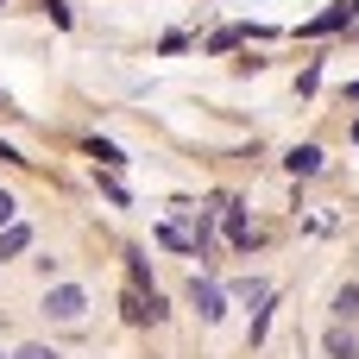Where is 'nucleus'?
<instances>
[{"label": "nucleus", "instance_id": "f3484780", "mask_svg": "<svg viewBox=\"0 0 359 359\" xmlns=\"http://www.w3.org/2000/svg\"><path fill=\"white\" fill-rule=\"evenodd\" d=\"M316 82H322V63H309V69L297 76V95H316Z\"/></svg>", "mask_w": 359, "mask_h": 359}, {"label": "nucleus", "instance_id": "0eeeda50", "mask_svg": "<svg viewBox=\"0 0 359 359\" xmlns=\"http://www.w3.org/2000/svg\"><path fill=\"white\" fill-rule=\"evenodd\" d=\"M246 38H271V32H265V25H221L202 50H208V57H221V50H233V44H246Z\"/></svg>", "mask_w": 359, "mask_h": 359}, {"label": "nucleus", "instance_id": "4468645a", "mask_svg": "<svg viewBox=\"0 0 359 359\" xmlns=\"http://www.w3.org/2000/svg\"><path fill=\"white\" fill-rule=\"evenodd\" d=\"M233 297H240V303H271V284H259V278H240V284H233Z\"/></svg>", "mask_w": 359, "mask_h": 359}, {"label": "nucleus", "instance_id": "dca6fc26", "mask_svg": "<svg viewBox=\"0 0 359 359\" xmlns=\"http://www.w3.org/2000/svg\"><path fill=\"white\" fill-rule=\"evenodd\" d=\"M13 359H63V353H57V347H44V341H25Z\"/></svg>", "mask_w": 359, "mask_h": 359}, {"label": "nucleus", "instance_id": "aec40b11", "mask_svg": "<svg viewBox=\"0 0 359 359\" xmlns=\"http://www.w3.org/2000/svg\"><path fill=\"white\" fill-rule=\"evenodd\" d=\"M0 158H13V164H25V158H19V151H13V145H6V139H0Z\"/></svg>", "mask_w": 359, "mask_h": 359}, {"label": "nucleus", "instance_id": "a211bd4d", "mask_svg": "<svg viewBox=\"0 0 359 359\" xmlns=\"http://www.w3.org/2000/svg\"><path fill=\"white\" fill-rule=\"evenodd\" d=\"M44 13H50V25H63V32H69V0H44Z\"/></svg>", "mask_w": 359, "mask_h": 359}, {"label": "nucleus", "instance_id": "ddd939ff", "mask_svg": "<svg viewBox=\"0 0 359 359\" xmlns=\"http://www.w3.org/2000/svg\"><path fill=\"white\" fill-rule=\"evenodd\" d=\"M126 278H133V290H158V284H151V265H145V252H126Z\"/></svg>", "mask_w": 359, "mask_h": 359}, {"label": "nucleus", "instance_id": "6e6552de", "mask_svg": "<svg viewBox=\"0 0 359 359\" xmlns=\"http://www.w3.org/2000/svg\"><path fill=\"white\" fill-rule=\"evenodd\" d=\"M284 170H290V177H316V170H322V145H290V151H284Z\"/></svg>", "mask_w": 359, "mask_h": 359}, {"label": "nucleus", "instance_id": "7ed1b4c3", "mask_svg": "<svg viewBox=\"0 0 359 359\" xmlns=\"http://www.w3.org/2000/svg\"><path fill=\"white\" fill-rule=\"evenodd\" d=\"M221 227H227V246H233V252H252V240H259V233H252V221H246V202H240V196H221Z\"/></svg>", "mask_w": 359, "mask_h": 359}, {"label": "nucleus", "instance_id": "9d476101", "mask_svg": "<svg viewBox=\"0 0 359 359\" xmlns=\"http://www.w3.org/2000/svg\"><path fill=\"white\" fill-rule=\"evenodd\" d=\"M82 151H88V158H95L101 170H120V164H126V151H120L114 139H82Z\"/></svg>", "mask_w": 359, "mask_h": 359}, {"label": "nucleus", "instance_id": "1a4fd4ad", "mask_svg": "<svg viewBox=\"0 0 359 359\" xmlns=\"http://www.w3.org/2000/svg\"><path fill=\"white\" fill-rule=\"evenodd\" d=\"M158 246H170V252H196V233L183 227V221H158V233H151Z\"/></svg>", "mask_w": 359, "mask_h": 359}, {"label": "nucleus", "instance_id": "412c9836", "mask_svg": "<svg viewBox=\"0 0 359 359\" xmlns=\"http://www.w3.org/2000/svg\"><path fill=\"white\" fill-rule=\"evenodd\" d=\"M0 114H13V101H6V95H0Z\"/></svg>", "mask_w": 359, "mask_h": 359}, {"label": "nucleus", "instance_id": "f03ea898", "mask_svg": "<svg viewBox=\"0 0 359 359\" xmlns=\"http://www.w3.org/2000/svg\"><path fill=\"white\" fill-rule=\"evenodd\" d=\"M120 316H126L133 328H151V322H164L170 309H164L158 290H133V284H126V290H120Z\"/></svg>", "mask_w": 359, "mask_h": 359}, {"label": "nucleus", "instance_id": "6ab92c4d", "mask_svg": "<svg viewBox=\"0 0 359 359\" xmlns=\"http://www.w3.org/2000/svg\"><path fill=\"white\" fill-rule=\"evenodd\" d=\"M13 221H19V202H13V196L0 189V227H13Z\"/></svg>", "mask_w": 359, "mask_h": 359}, {"label": "nucleus", "instance_id": "423d86ee", "mask_svg": "<svg viewBox=\"0 0 359 359\" xmlns=\"http://www.w3.org/2000/svg\"><path fill=\"white\" fill-rule=\"evenodd\" d=\"M322 353H328V359H359V334H353V322H334V328L322 334Z\"/></svg>", "mask_w": 359, "mask_h": 359}, {"label": "nucleus", "instance_id": "9b49d317", "mask_svg": "<svg viewBox=\"0 0 359 359\" xmlns=\"http://www.w3.org/2000/svg\"><path fill=\"white\" fill-rule=\"evenodd\" d=\"M25 246H32V227H25V221H13V227H0V259H19Z\"/></svg>", "mask_w": 359, "mask_h": 359}, {"label": "nucleus", "instance_id": "f8f14e48", "mask_svg": "<svg viewBox=\"0 0 359 359\" xmlns=\"http://www.w3.org/2000/svg\"><path fill=\"white\" fill-rule=\"evenodd\" d=\"M334 322H359V284H341L334 290Z\"/></svg>", "mask_w": 359, "mask_h": 359}, {"label": "nucleus", "instance_id": "2eb2a0df", "mask_svg": "<svg viewBox=\"0 0 359 359\" xmlns=\"http://www.w3.org/2000/svg\"><path fill=\"white\" fill-rule=\"evenodd\" d=\"M95 183H101V196H107V202H114V208H126V202H133V196H126V189H120V183H114V177H101V170H95Z\"/></svg>", "mask_w": 359, "mask_h": 359}, {"label": "nucleus", "instance_id": "20e7f679", "mask_svg": "<svg viewBox=\"0 0 359 359\" xmlns=\"http://www.w3.org/2000/svg\"><path fill=\"white\" fill-rule=\"evenodd\" d=\"M189 303H196L202 322H221V316H227V290H221L215 278H189Z\"/></svg>", "mask_w": 359, "mask_h": 359}, {"label": "nucleus", "instance_id": "39448f33", "mask_svg": "<svg viewBox=\"0 0 359 359\" xmlns=\"http://www.w3.org/2000/svg\"><path fill=\"white\" fill-rule=\"evenodd\" d=\"M347 25H353V6H347V0H334L328 13H316V19L303 25V38H328V32H347Z\"/></svg>", "mask_w": 359, "mask_h": 359}, {"label": "nucleus", "instance_id": "f257e3e1", "mask_svg": "<svg viewBox=\"0 0 359 359\" xmlns=\"http://www.w3.org/2000/svg\"><path fill=\"white\" fill-rule=\"evenodd\" d=\"M38 309H44L50 322H82V316H88V290H82V284H50Z\"/></svg>", "mask_w": 359, "mask_h": 359}, {"label": "nucleus", "instance_id": "b1692460", "mask_svg": "<svg viewBox=\"0 0 359 359\" xmlns=\"http://www.w3.org/2000/svg\"><path fill=\"white\" fill-rule=\"evenodd\" d=\"M0 6H6V0H0Z\"/></svg>", "mask_w": 359, "mask_h": 359}, {"label": "nucleus", "instance_id": "4be33fe9", "mask_svg": "<svg viewBox=\"0 0 359 359\" xmlns=\"http://www.w3.org/2000/svg\"><path fill=\"white\" fill-rule=\"evenodd\" d=\"M347 6H353V19H359V0H347Z\"/></svg>", "mask_w": 359, "mask_h": 359}, {"label": "nucleus", "instance_id": "5701e85b", "mask_svg": "<svg viewBox=\"0 0 359 359\" xmlns=\"http://www.w3.org/2000/svg\"><path fill=\"white\" fill-rule=\"evenodd\" d=\"M353 145H359V120H353Z\"/></svg>", "mask_w": 359, "mask_h": 359}]
</instances>
